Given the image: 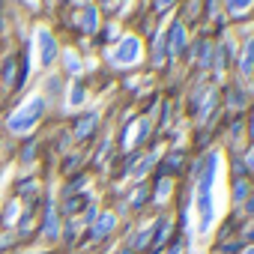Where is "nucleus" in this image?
<instances>
[{
	"label": "nucleus",
	"mask_w": 254,
	"mask_h": 254,
	"mask_svg": "<svg viewBox=\"0 0 254 254\" xmlns=\"http://www.w3.org/2000/svg\"><path fill=\"white\" fill-rule=\"evenodd\" d=\"M18 215V203H6V215H3V224H12Z\"/></svg>",
	"instance_id": "nucleus-20"
},
{
	"label": "nucleus",
	"mask_w": 254,
	"mask_h": 254,
	"mask_svg": "<svg viewBox=\"0 0 254 254\" xmlns=\"http://www.w3.org/2000/svg\"><path fill=\"white\" fill-rule=\"evenodd\" d=\"M242 254H254V245H248V248H245V251H242Z\"/></svg>",
	"instance_id": "nucleus-28"
},
{
	"label": "nucleus",
	"mask_w": 254,
	"mask_h": 254,
	"mask_svg": "<svg viewBox=\"0 0 254 254\" xmlns=\"http://www.w3.org/2000/svg\"><path fill=\"white\" fill-rule=\"evenodd\" d=\"M239 72H242V75H251V72H254V39H248V42H245V48H242Z\"/></svg>",
	"instance_id": "nucleus-7"
},
{
	"label": "nucleus",
	"mask_w": 254,
	"mask_h": 254,
	"mask_svg": "<svg viewBox=\"0 0 254 254\" xmlns=\"http://www.w3.org/2000/svg\"><path fill=\"white\" fill-rule=\"evenodd\" d=\"M245 209H248V212H251V215H254V194H251V197H248V203H245Z\"/></svg>",
	"instance_id": "nucleus-25"
},
{
	"label": "nucleus",
	"mask_w": 254,
	"mask_h": 254,
	"mask_svg": "<svg viewBox=\"0 0 254 254\" xmlns=\"http://www.w3.org/2000/svg\"><path fill=\"white\" fill-rule=\"evenodd\" d=\"M42 111H45V102L36 96V99H30L24 108H18L15 114H12V120H9V129L15 132V135H24V132H30L33 126H36V120L42 117Z\"/></svg>",
	"instance_id": "nucleus-2"
},
{
	"label": "nucleus",
	"mask_w": 254,
	"mask_h": 254,
	"mask_svg": "<svg viewBox=\"0 0 254 254\" xmlns=\"http://www.w3.org/2000/svg\"><path fill=\"white\" fill-rule=\"evenodd\" d=\"M165 45H168V51L174 54V57H180L189 45H186V24L183 21H174V27L168 30V36H165Z\"/></svg>",
	"instance_id": "nucleus-4"
},
{
	"label": "nucleus",
	"mask_w": 254,
	"mask_h": 254,
	"mask_svg": "<svg viewBox=\"0 0 254 254\" xmlns=\"http://www.w3.org/2000/svg\"><path fill=\"white\" fill-rule=\"evenodd\" d=\"M245 239H254V221H251V227L245 230Z\"/></svg>",
	"instance_id": "nucleus-27"
},
{
	"label": "nucleus",
	"mask_w": 254,
	"mask_h": 254,
	"mask_svg": "<svg viewBox=\"0 0 254 254\" xmlns=\"http://www.w3.org/2000/svg\"><path fill=\"white\" fill-rule=\"evenodd\" d=\"M27 3H33V0H27Z\"/></svg>",
	"instance_id": "nucleus-31"
},
{
	"label": "nucleus",
	"mask_w": 254,
	"mask_h": 254,
	"mask_svg": "<svg viewBox=\"0 0 254 254\" xmlns=\"http://www.w3.org/2000/svg\"><path fill=\"white\" fill-rule=\"evenodd\" d=\"M245 194H248V186H245L242 180H236V183H233V200L239 203V200H245Z\"/></svg>",
	"instance_id": "nucleus-15"
},
{
	"label": "nucleus",
	"mask_w": 254,
	"mask_h": 254,
	"mask_svg": "<svg viewBox=\"0 0 254 254\" xmlns=\"http://www.w3.org/2000/svg\"><path fill=\"white\" fill-rule=\"evenodd\" d=\"M60 227H57V212H54V203L48 200V209H45V236L48 239H57Z\"/></svg>",
	"instance_id": "nucleus-9"
},
{
	"label": "nucleus",
	"mask_w": 254,
	"mask_h": 254,
	"mask_svg": "<svg viewBox=\"0 0 254 254\" xmlns=\"http://www.w3.org/2000/svg\"><path fill=\"white\" fill-rule=\"evenodd\" d=\"M168 230H171V221L162 218V221L156 224V233H153V248H159V245L165 242V233H168Z\"/></svg>",
	"instance_id": "nucleus-12"
},
{
	"label": "nucleus",
	"mask_w": 254,
	"mask_h": 254,
	"mask_svg": "<svg viewBox=\"0 0 254 254\" xmlns=\"http://www.w3.org/2000/svg\"><path fill=\"white\" fill-rule=\"evenodd\" d=\"M114 224H117V215H114V212L99 215V221H96V227H93V239H105V236L114 230Z\"/></svg>",
	"instance_id": "nucleus-6"
},
{
	"label": "nucleus",
	"mask_w": 254,
	"mask_h": 254,
	"mask_svg": "<svg viewBox=\"0 0 254 254\" xmlns=\"http://www.w3.org/2000/svg\"><path fill=\"white\" fill-rule=\"evenodd\" d=\"M230 105H233V108H236V105H239V108H242V105H245V96H242V93H236V90H233V93H230Z\"/></svg>",
	"instance_id": "nucleus-22"
},
{
	"label": "nucleus",
	"mask_w": 254,
	"mask_h": 254,
	"mask_svg": "<svg viewBox=\"0 0 254 254\" xmlns=\"http://www.w3.org/2000/svg\"><path fill=\"white\" fill-rule=\"evenodd\" d=\"M150 239H153V233H150V230H141V233H138V239H135V248H147V245H150Z\"/></svg>",
	"instance_id": "nucleus-21"
},
{
	"label": "nucleus",
	"mask_w": 254,
	"mask_h": 254,
	"mask_svg": "<svg viewBox=\"0 0 254 254\" xmlns=\"http://www.w3.org/2000/svg\"><path fill=\"white\" fill-rule=\"evenodd\" d=\"M245 168H251V174H254V150H251V156H248V162H245Z\"/></svg>",
	"instance_id": "nucleus-26"
},
{
	"label": "nucleus",
	"mask_w": 254,
	"mask_h": 254,
	"mask_svg": "<svg viewBox=\"0 0 254 254\" xmlns=\"http://www.w3.org/2000/svg\"><path fill=\"white\" fill-rule=\"evenodd\" d=\"M174 3H177V0H156V9H159V12H165V9H168V6H174Z\"/></svg>",
	"instance_id": "nucleus-24"
},
{
	"label": "nucleus",
	"mask_w": 254,
	"mask_h": 254,
	"mask_svg": "<svg viewBox=\"0 0 254 254\" xmlns=\"http://www.w3.org/2000/svg\"><path fill=\"white\" fill-rule=\"evenodd\" d=\"M96 120H99L96 114H84V117L75 123V135H78V138H87V135L96 129Z\"/></svg>",
	"instance_id": "nucleus-8"
},
{
	"label": "nucleus",
	"mask_w": 254,
	"mask_h": 254,
	"mask_svg": "<svg viewBox=\"0 0 254 254\" xmlns=\"http://www.w3.org/2000/svg\"><path fill=\"white\" fill-rule=\"evenodd\" d=\"M81 206H87V197H84V194H81V197H69V200H66V212H69V215H72V212H78Z\"/></svg>",
	"instance_id": "nucleus-13"
},
{
	"label": "nucleus",
	"mask_w": 254,
	"mask_h": 254,
	"mask_svg": "<svg viewBox=\"0 0 254 254\" xmlns=\"http://www.w3.org/2000/svg\"><path fill=\"white\" fill-rule=\"evenodd\" d=\"M123 254H135V251H123Z\"/></svg>",
	"instance_id": "nucleus-29"
},
{
	"label": "nucleus",
	"mask_w": 254,
	"mask_h": 254,
	"mask_svg": "<svg viewBox=\"0 0 254 254\" xmlns=\"http://www.w3.org/2000/svg\"><path fill=\"white\" fill-rule=\"evenodd\" d=\"M147 132H150V120H141V129H138V141H144V138H147Z\"/></svg>",
	"instance_id": "nucleus-23"
},
{
	"label": "nucleus",
	"mask_w": 254,
	"mask_h": 254,
	"mask_svg": "<svg viewBox=\"0 0 254 254\" xmlns=\"http://www.w3.org/2000/svg\"><path fill=\"white\" fill-rule=\"evenodd\" d=\"M0 6H3V0H0ZM0 27H3V24H0Z\"/></svg>",
	"instance_id": "nucleus-30"
},
{
	"label": "nucleus",
	"mask_w": 254,
	"mask_h": 254,
	"mask_svg": "<svg viewBox=\"0 0 254 254\" xmlns=\"http://www.w3.org/2000/svg\"><path fill=\"white\" fill-rule=\"evenodd\" d=\"M180 165H183V153H171L165 162V171H180Z\"/></svg>",
	"instance_id": "nucleus-14"
},
{
	"label": "nucleus",
	"mask_w": 254,
	"mask_h": 254,
	"mask_svg": "<svg viewBox=\"0 0 254 254\" xmlns=\"http://www.w3.org/2000/svg\"><path fill=\"white\" fill-rule=\"evenodd\" d=\"M218 162H221V156L209 153L203 159V168H197V177H200V186H197L200 230H209V224H212V183H215V174H218Z\"/></svg>",
	"instance_id": "nucleus-1"
},
{
	"label": "nucleus",
	"mask_w": 254,
	"mask_h": 254,
	"mask_svg": "<svg viewBox=\"0 0 254 254\" xmlns=\"http://www.w3.org/2000/svg\"><path fill=\"white\" fill-rule=\"evenodd\" d=\"M153 162H156V156H147V159H144V162L135 168V177H144V174L150 171V165H153Z\"/></svg>",
	"instance_id": "nucleus-18"
},
{
	"label": "nucleus",
	"mask_w": 254,
	"mask_h": 254,
	"mask_svg": "<svg viewBox=\"0 0 254 254\" xmlns=\"http://www.w3.org/2000/svg\"><path fill=\"white\" fill-rule=\"evenodd\" d=\"M12 78H15V60H6V66H3V81L12 84Z\"/></svg>",
	"instance_id": "nucleus-17"
},
{
	"label": "nucleus",
	"mask_w": 254,
	"mask_h": 254,
	"mask_svg": "<svg viewBox=\"0 0 254 254\" xmlns=\"http://www.w3.org/2000/svg\"><path fill=\"white\" fill-rule=\"evenodd\" d=\"M81 102H84V87L75 84V87H72V96H69V105H81Z\"/></svg>",
	"instance_id": "nucleus-16"
},
{
	"label": "nucleus",
	"mask_w": 254,
	"mask_h": 254,
	"mask_svg": "<svg viewBox=\"0 0 254 254\" xmlns=\"http://www.w3.org/2000/svg\"><path fill=\"white\" fill-rule=\"evenodd\" d=\"M96 24H99V15H96V9H93V6H87V9H84V15H81V27H84L87 33H93V30H96Z\"/></svg>",
	"instance_id": "nucleus-11"
},
{
	"label": "nucleus",
	"mask_w": 254,
	"mask_h": 254,
	"mask_svg": "<svg viewBox=\"0 0 254 254\" xmlns=\"http://www.w3.org/2000/svg\"><path fill=\"white\" fill-rule=\"evenodd\" d=\"M111 60H114L117 66H132V63H138V60H141V39H138V36H126V39L117 45V51L111 54Z\"/></svg>",
	"instance_id": "nucleus-3"
},
{
	"label": "nucleus",
	"mask_w": 254,
	"mask_h": 254,
	"mask_svg": "<svg viewBox=\"0 0 254 254\" xmlns=\"http://www.w3.org/2000/svg\"><path fill=\"white\" fill-rule=\"evenodd\" d=\"M251 6H254V0H227V12H230L233 18L245 15V12H248Z\"/></svg>",
	"instance_id": "nucleus-10"
},
{
	"label": "nucleus",
	"mask_w": 254,
	"mask_h": 254,
	"mask_svg": "<svg viewBox=\"0 0 254 254\" xmlns=\"http://www.w3.org/2000/svg\"><path fill=\"white\" fill-rule=\"evenodd\" d=\"M171 194V180H162L159 183V191H156V200H165Z\"/></svg>",
	"instance_id": "nucleus-19"
},
{
	"label": "nucleus",
	"mask_w": 254,
	"mask_h": 254,
	"mask_svg": "<svg viewBox=\"0 0 254 254\" xmlns=\"http://www.w3.org/2000/svg\"><path fill=\"white\" fill-rule=\"evenodd\" d=\"M39 42H42V63H45V66L54 63V57H57V42H54V36H51L48 30H39Z\"/></svg>",
	"instance_id": "nucleus-5"
}]
</instances>
